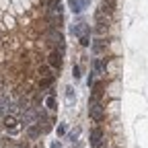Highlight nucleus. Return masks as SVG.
<instances>
[{"mask_svg": "<svg viewBox=\"0 0 148 148\" xmlns=\"http://www.w3.org/2000/svg\"><path fill=\"white\" fill-rule=\"evenodd\" d=\"M88 115H90V119L95 121V123H101L103 121V117H105V109H103V105L97 101V103H90V107H88Z\"/></svg>", "mask_w": 148, "mask_h": 148, "instance_id": "obj_1", "label": "nucleus"}, {"mask_svg": "<svg viewBox=\"0 0 148 148\" xmlns=\"http://www.w3.org/2000/svg\"><path fill=\"white\" fill-rule=\"evenodd\" d=\"M18 148H25V146H23V144H21V146H18Z\"/></svg>", "mask_w": 148, "mask_h": 148, "instance_id": "obj_21", "label": "nucleus"}, {"mask_svg": "<svg viewBox=\"0 0 148 148\" xmlns=\"http://www.w3.org/2000/svg\"><path fill=\"white\" fill-rule=\"evenodd\" d=\"M103 88H105V84L99 80V82H95L92 84V95H90V103H97L101 97H103Z\"/></svg>", "mask_w": 148, "mask_h": 148, "instance_id": "obj_2", "label": "nucleus"}, {"mask_svg": "<svg viewBox=\"0 0 148 148\" xmlns=\"http://www.w3.org/2000/svg\"><path fill=\"white\" fill-rule=\"evenodd\" d=\"M51 82H53V78H51V76H47V78H43V80H41V88H45V86H49Z\"/></svg>", "mask_w": 148, "mask_h": 148, "instance_id": "obj_17", "label": "nucleus"}, {"mask_svg": "<svg viewBox=\"0 0 148 148\" xmlns=\"http://www.w3.org/2000/svg\"><path fill=\"white\" fill-rule=\"evenodd\" d=\"M39 74H43V76H47V68L43 66V68H39Z\"/></svg>", "mask_w": 148, "mask_h": 148, "instance_id": "obj_19", "label": "nucleus"}, {"mask_svg": "<svg viewBox=\"0 0 148 148\" xmlns=\"http://www.w3.org/2000/svg\"><path fill=\"white\" fill-rule=\"evenodd\" d=\"M72 74H74V78H80V68H78V66H74Z\"/></svg>", "mask_w": 148, "mask_h": 148, "instance_id": "obj_18", "label": "nucleus"}, {"mask_svg": "<svg viewBox=\"0 0 148 148\" xmlns=\"http://www.w3.org/2000/svg\"><path fill=\"white\" fill-rule=\"evenodd\" d=\"M45 105H47L49 109H58V107H56V99H53V97H47V99H45Z\"/></svg>", "mask_w": 148, "mask_h": 148, "instance_id": "obj_14", "label": "nucleus"}, {"mask_svg": "<svg viewBox=\"0 0 148 148\" xmlns=\"http://www.w3.org/2000/svg\"><path fill=\"white\" fill-rule=\"evenodd\" d=\"M49 39H51V43H58V45H62V41H64V39H62V35H60V33H56V31L49 33Z\"/></svg>", "mask_w": 148, "mask_h": 148, "instance_id": "obj_11", "label": "nucleus"}, {"mask_svg": "<svg viewBox=\"0 0 148 148\" xmlns=\"http://www.w3.org/2000/svg\"><path fill=\"white\" fill-rule=\"evenodd\" d=\"M95 72H97V74L103 72V60H95Z\"/></svg>", "mask_w": 148, "mask_h": 148, "instance_id": "obj_15", "label": "nucleus"}, {"mask_svg": "<svg viewBox=\"0 0 148 148\" xmlns=\"http://www.w3.org/2000/svg\"><path fill=\"white\" fill-rule=\"evenodd\" d=\"M27 134H29L31 138H37V136H39V130H37V127H35V123L27 127Z\"/></svg>", "mask_w": 148, "mask_h": 148, "instance_id": "obj_13", "label": "nucleus"}, {"mask_svg": "<svg viewBox=\"0 0 148 148\" xmlns=\"http://www.w3.org/2000/svg\"><path fill=\"white\" fill-rule=\"evenodd\" d=\"M47 64H49L51 68H60V66H62V53H60V51H51V53L47 56Z\"/></svg>", "mask_w": 148, "mask_h": 148, "instance_id": "obj_3", "label": "nucleus"}, {"mask_svg": "<svg viewBox=\"0 0 148 148\" xmlns=\"http://www.w3.org/2000/svg\"><path fill=\"white\" fill-rule=\"evenodd\" d=\"M51 148H62V144H60V142H53V144H51Z\"/></svg>", "mask_w": 148, "mask_h": 148, "instance_id": "obj_20", "label": "nucleus"}, {"mask_svg": "<svg viewBox=\"0 0 148 148\" xmlns=\"http://www.w3.org/2000/svg\"><path fill=\"white\" fill-rule=\"evenodd\" d=\"M105 43H107L105 39H97L95 43H92V49H95V51L99 53V51H103V47H105Z\"/></svg>", "mask_w": 148, "mask_h": 148, "instance_id": "obj_12", "label": "nucleus"}, {"mask_svg": "<svg viewBox=\"0 0 148 148\" xmlns=\"http://www.w3.org/2000/svg\"><path fill=\"white\" fill-rule=\"evenodd\" d=\"M95 18H97V25H105V27H109V14H107L103 8H101V10H97Z\"/></svg>", "mask_w": 148, "mask_h": 148, "instance_id": "obj_5", "label": "nucleus"}, {"mask_svg": "<svg viewBox=\"0 0 148 148\" xmlns=\"http://www.w3.org/2000/svg\"><path fill=\"white\" fill-rule=\"evenodd\" d=\"M101 140H103V130H101V127H95V130L90 132V144L97 148V146L101 144Z\"/></svg>", "mask_w": 148, "mask_h": 148, "instance_id": "obj_4", "label": "nucleus"}, {"mask_svg": "<svg viewBox=\"0 0 148 148\" xmlns=\"http://www.w3.org/2000/svg\"><path fill=\"white\" fill-rule=\"evenodd\" d=\"M4 127H6V130H10V132H16V130H18L16 119H14L12 115H6V117H4Z\"/></svg>", "mask_w": 148, "mask_h": 148, "instance_id": "obj_8", "label": "nucleus"}, {"mask_svg": "<svg viewBox=\"0 0 148 148\" xmlns=\"http://www.w3.org/2000/svg\"><path fill=\"white\" fill-rule=\"evenodd\" d=\"M103 10L107 14H111V12L115 10V0H105V2H103Z\"/></svg>", "mask_w": 148, "mask_h": 148, "instance_id": "obj_10", "label": "nucleus"}, {"mask_svg": "<svg viewBox=\"0 0 148 148\" xmlns=\"http://www.w3.org/2000/svg\"><path fill=\"white\" fill-rule=\"evenodd\" d=\"M86 2H88V0H70V6H72L74 12H80L86 6Z\"/></svg>", "mask_w": 148, "mask_h": 148, "instance_id": "obj_9", "label": "nucleus"}, {"mask_svg": "<svg viewBox=\"0 0 148 148\" xmlns=\"http://www.w3.org/2000/svg\"><path fill=\"white\" fill-rule=\"evenodd\" d=\"M80 45H84V47L90 45V37H88V35H82V37H80Z\"/></svg>", "mask_w": 148, "mask_h": 148, "instance_id": "obj_16", "label": "nucleus"}, {"mask_svg": "<svg viewBox=\"0 0 148 148\" xmlns=\"http://www.w3.org/2000/svg\"><path fill=\"white\" fill-rule=\"evenodd\" d=\"M88 31H90V27L84 25V23H80V25H76V27H72V33H74V35H78V37L88 35Z\"/></svg>", "mask_w": 148, "mask_h": 148, "instance_id": "obj_7", "label": "nucleus"}, {"mask_svg": "<svg viewBox=\"0 0 148 148\" xmlns=\"http://www.w3.org/2000/svg\"><path fill=\"white\" fill-rule=\"evenodd\" d=\"M47 12H49V14H62V4H60V0H49Z\"/></svg>", "mask_w": 148, "mask_h": 148, "instance_id": "obj_6", "label": "nucleus"}]
</instances>
